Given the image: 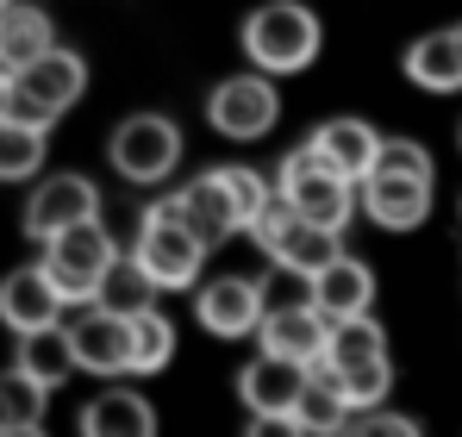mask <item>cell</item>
<instances>
[{"label": "cell", "mask_w": 462, "mask_h": 437, "mask_svg": "<svg viewBox=\"0 0 462 437\" xmlns=\"http://www.w3.org/2000/svg\"><path fill=\"white\" fill-rule=\"evenodd\" d=\"M256 344L263 350H282V357H300V363H325V344H331V319L312 306V300H288V306H269L263 325H256Z\"/></svg>", "instance_id": "16"}, {"label": "cell", "mask_w": 462, "mask_h": 437, "mask_svg": "<svg viewBox=\"0 0 462 437\" xmlns=\"http://www.w3.org/2000/svg\"><path fill=\"white\" fill-rule=\"evenodd\" d=\"M6 6H13V0H0V13H6Z\"/></svg>", "instance_id": "33"}, {"label": "cell", "mask_w": 462, "mask_h": 437, "mask_svg": "<svg viewBox=\"0 0 462 437\" xmlns=\"http://www.w3.org/2000/svg\"><path fill=\"white\" fill-rule=\"evenodd\" d=\"M350 432H419L406 413H382V406H363V413H350Z\"/></svg>", "instance_id": "31"}, {"label": "cell", "mask_w": 462, "mask_h": 437, "mask_svg": "<svg viewBox=\"0 0 462 437\" xmlns=\"http://www.w3.org/2000/svg\"><path fill=\"white\" fill-rule=\"evenodd\" d=\"M375 169H400V175H425V181H438V163H431V150L419 144V138H382Z\"/></svg>", "instance_id": "30"}, {"label": "cell", "mask_w": 462, "mask_h": 437, "mask_svg": "<svg viewBox=\"0 0 462 437\" xmlns=\"http://www.w3.org/2000/svg\"><path fill=\"white\" fill-rule=\"evenodd\" d=\"M0 113H6V70H0Z\"/></svg>", "instance_id": "32"}, {"label": "cell", "mask_w": 462, "mask_h": 437, "mask_svg": "<svg viewBox=\"0 0 462 437\" xmlns=\"http://www.w3.org/2000/svg\"><path fill=\"white\" fill-rule=\"evenodd\" d=\"M63 288L51 282V269L44 263H32V269H13L6 282H0V325H13V331H38V325H57L63 319Z\"/></svg>", "instance_id": "17"}, {"label": "cell", "mask_w": 462, "mask_h": 437, "mask_svg": "<svg viewBox=\"0 0 462 437\" xmlns=\"http://www.w3.org/2000/svg\"><path fill=\"white\" fill-rule=\"evenodd\" d=\"M181 126L175 119H162V113H132L119 132H113V169L125 175V181H138V188H156V181H169L175 169H181Z\"/></svg>", "instance_id": "9"}, {"label": "cell", "mask_w": 462, "mask_h": 437, "mask_svg": "<svg viewBox=\"0 0 462 437\" xmlns=\"http://www.w3.org/2000/svg\"><path fill=\"white\" fill-rule=\"evenodd\" d=\"M81 88H88V63H81L76 51L51 44L44 57H32L25 70L6 75V113L13 119H32V126H57L81 100Z\"/></svg>", "instance_id": "5"}, {"label": "cell", "mask_w": 462, "mask_h": 437, "mask_svg": "<svg viewBox=\"0 0 462 437\" xmlns=\"http://www.w3.org/2000/svg\"><path fill=\"white\" fill-rule=\"evenodd\" d=\"M44 400H51V387L44 381H32L25 368L13 363L6 375H0V432H38L44 425Z\"/></svg>", "instance_id": "25"}, {"label": "cell", "mask_w": 462, "mask_h": 437, "mask_svg": "<svg viewBox=\"0 0 462 437\" xmlns=\"http://www.w3.org/2000/svg\"><path fill=\"white\" fill-rule=\"evenodd\" d=\"M69 344H76V368L100 375V381L132 375V312H113V306L88 300L69 319Z\"/></svg>", "instance_id": "11"}, {"label": "cell", "mask_w": 462, "mask_h": 437, "mask_svg": "<svg viewBox=\"0 0 462 437\" xmlns=\"http://www.w3.org/2000/svg\"><path fill=\"white\" fill-rule=\"evenodd\" d=\"M363 213L382 231H412L431 218V181L425 175H400V169H369L363 175Z\"/></svg>", "instance_id": "14"}, {"label": "cell", "mask_w": 462, "mask_h": 437, "mask_svg": "<svg viewBox=\"0 0 462 437\" xmlns=\"http://www.w3.org/2000/svg\"><path fill=\"white\" fill-rule=\"evenodd\" d=\"M457 144H462V138H457Z\"/></svg>", "instance_id": "35"}, {"label": "cell", "mask_w": 462, "mask_h": 437, "mask_svg": "<svg viewBox=\"0 0 462 437\" xmlns=\"http://www.w3.org/2000/svg\"><path fill=\"white\" fill-rule=\"evenodd\" d=\"M325 368L344 381L350 406H382L387 387H393V357H387V331L375 325V312L363 319H337L331 325V344H325Z\"/></svg>", "instance_id": "4"}, {"label": "cell", "mask_w": 462, "mask_h": 437, "mask_svg": "<svg viewBox=\"0 0 462 437\" xmlns=\"http://www.w3.org/2000/svg\"><path fill=\"white\" fill-rule=\"evenodd\" d=\"M350 394H344V381L331 375V368L319 363L307 381V394H300V406H294V419H288V432H307V437H325V432H350Z\"/></svg>", "instance_id": "22"}, {"label": "cell", "mask_w": 462, "mask_h": 437, "mask_svg": "<svg viewBox=\"0 0 462 437\" xmlns=\"http://www.w3.org/2000/svg\"><path fill=\"white\" fill-rule=\"evenodd\" d=\"M406 81L425 88V94H457L462 88V32L444 25V32H425L406 44Z\"/></svg>", "instance_id": "19"}, {"label": "cell", "mask_w": 462, "mask_h": 437, "mask_svg": "<svg viewBox=\"0 0 462 437\" xmlns=\"http://www.w3.org/2000/svg\"><path fill=\"white\" fill-rule=\"evenodd\" d=\"M226 181H231V200H237V213H244V231H250L256 218L269 213V200H275V181H269V175H256V169H244V163H226Z\"/></svg>", "instance_id": "29"}, {"label": "cell", "mask_w": 462, "mask_h": 437, "mask_svg": "<svg viewBox=\"0 0 462 437\" xmlns=\"http://www.w3.org/2000/svg\"><path fill=\"white\" fill-rule=\"evenodd\" d=\"M312 144L325 150L356 188H363V175L375 169V156H382V132L369 126V119H356V113H337V119H325L319 132H312Z\"/></svg>", "instance_id": "21"}, {"label": "cell", "mask_w": 462, "mask_h": 437, "mask_svg": "<svg viewBox=\"0 0 462 437\" xmlns=\"http://www.w3.org/2000/svg\"><path fill=\"white\" fill-rule=\"evenodd\" d=\"M113 263H119V244L106 237L100 218H81V225H69V231L44 237V269H51V282L63 288L69 306L100 300V282H106Z\"/></svg>", "instance_id": "7"}, {"label": "cell", "mask_w": 462, "mask_h": 437, "mask_svg": "<svg viewBox=\"0 0 462 437\" xmlns=\"http://www.w3.org/2000/svg\"><path fill=\"white\" fill-rule=\"evenodd\" d=\"M275 194H282L300 218H319V225H331V231H344L350 213H356V200H363V188H356V181L325 156V150L312 144V138L300 150H288V156H282Z\"/></svg>", "instance_id": "3"}, {"label": "cell", "mask_w": 462, "mask_h": 437, "mask_svg": "<svg viewBox=\"0 0 462 437\" xmlns=\"http://www.w3.org/2000/svg\"><path fill=\"white\" fill-rule=\"evenodd\" d=\"M207 250H213V244H207V237H200L181 213H175V200L144 207L138 237H132V256H138V269L156 282V293L200 288V263H207Z\"/></svg>", "instance_id": "1"}, {"label": "cell", "mask_w": 462, "mask_h": 437, "mask_svg": "<svg viewBox=\"0 0 462 437\" xmlns=\"http://www.w3.org/2000/svg\"><path fill=\"white\" fill-rule=\"evenodd\" d=\"M169 363H175V325L156 306L132 312V375H156Z\"/></svg>", "instance_id": "27"}, {"label": "cell", "mask_w": 462, "mask_h": 437, "mask_svg": "<svg viewBox=\"0 0 462 437\" xmlns=\"http://www.w3.org/2000/svg\"><path fill=\"white\" fill-rule=\"evenodd\" d=\"M275 119H282L275 75L256 70V63H250L244 75H226V81L207 94V126H213L219 138H231V144H256V138H269Z\"/></svg>", "instance_id": "8"}, {"label": "cell", "mask_w": 462, "mask_h": 437, "mask_svg": "<svg viewBox=\"0 0 462 437\" xmlns=\"http://www.w3.org/2000/svg\"><path fill=\"white\" fill-rule=\"evenodd\" d=\"M19 368L44 387H63L76 375V344H69V325H38V331H19Z\"/></svg>", "instance_id": "24"}, {"label": "cell", "mask_w": 462, "mask_h": 437, "mask_svg": "<svg viewBox=\"0 0 462 437\" xmlns=\"http://www.w3.org/2000/svg\"><path fill=\"white\" fill-rule=\"evenodd\" d=\"M319 44H325V25L319 13L300 0H269L244 19V57L269 75H300L319 63Z\"/></svg>", "instance_id": "2"}, {"label": "cell", "mask_w": 462, "mask_h": 437, "mask_svg": "<svg viewBox=\"0 0 462 437\" xmlns=\"http://www.w3.org/2000/svg\"><path fill=\"white\" fill-rule=\"evenodd\" d=\"M100 306H113V312H144V306H156V282L138 269V256H119V263L106 269Z\"/></svg>", "instance_id": "28"}, {"label": "cell", "mask_w": 462, "mask_h": 437, "mask_svg": "<svg viewBox=\"0 0 462 437\" xmlns=\"http://www.w3.org/2000/svg\"><path fill=\"white\" fill-rule=\"evenodd\" d=\"M81 218H100V188L88 175H44L32 188V200H25V231L38 244L57 237V231H69V225H81Z\"/></svg>", "instance_id": "13"}, {"label": "cell", "mask_w": 462, "mask_h": 437, "mask_svg": "<svg viewBox=\"0 0 462 437\" xmlns=\"http://www.w3.org/2000/svg\"><path fill=\"white\" fill-rule=\"evenodd\" d=\"M81 432L88 437H151L156 432V406L138 387H106L81 406Z\"/></svg>", "instance_id": "20"}, {"label": "cell", "mask_w": 462, "mask_h": 437, "mask_svg": "<svg viewBox=\"0 0 462 437\" xmlns=\"http://www.w3.org/2000/svg\"><path fill=\"white\" fill-rule=\"evenodd\" d=\"M44 169V126L0 113V181H32Z\"/></svg>", "instance_id": "26"}, {"label": "cell", "mask_w": 462, "mask_h": 437, "mask_svg": "<svg viewBox=\"0 0 462 437\" xmlns=\"http://www.w3.org/2000/svg\"><path fill=\"white\" fill-rule=\"evenodd\" d=\"M57 44V25H51V13L44 6H6L0 13V70L13 75V70H25L32 57H44Z\"/></svg>", "instance_id": "23"}, {"label": "cell", "mask_w": 462, "mask_h": 437, "mask_svg": "<svg viewBox=\"0 0 462 437\" xmlns=\"http://www.w3.org/2000/svg\"><path fill=\"white\" fill-rule=\"evenodd\" d=\"M457 32H462V25H457Z\"/></svg>", "instance_id": "34"}, {"label": "cell", "mask_w": 462, "mask_h": 437, "mask_svg": "<svg viewBox=\"0 0 462 437\" xmlns=\"http://www.w3.org/2000/svg\"><path fill=\"white\" fill-rule=\"evenodd\" d=\"M307 381H312V363L282 357V350H256V363H244V375H237V400L250 406L256 425H288Z\"/></svg>", "instance_id": "10"}, {"label": "cell", "mask_w": 462, "mask_h": 437, "mask_svg": "<svg viewBox=\"0 0 462 437\" xmlns=\"http://www.w3.org/2000/svg\"><path fill=\"white\" fill-rule=\"evenodd\" d=\"M250 237L263 244V256L275 263V269H288V275H319L337 250H344V231H331V225H319V218H300L282 194L269 200V213L250 225Z\"/></svg>", "instance_id": "6"}, {"label": "cell", "mask_w": 462, "mask_h": 437, "mask_svg": "<svg viewBox=\"0 0 462 437\" xmlns=\"http://www.w3.org/2000/svg\"><path fill=\"white\" fill-rule=\"evenodd\" d=\"M169 200H175V213L188 218L207 244H226L231 231H244V213H237V200H231L226 169H207V175L181 181V194H169Z\"/></svg>", "instance_id": "18"}, {"label": "cell", "mask_w": 462, "mask_h": 437, "mask_svg": "<svg viewBox=\"0 0 462 437\" xmlns=\"http://www.w3.org/2000/svg\"><path fill=\"white\" fill-rule=\"evenodd\" d=\"M307 300L337 325V319H363L369 306H375V269L363 263V256H350V250H337L319 275H307Z\"/></svg>", "instance_id": "15"}, {"label": "cell", "mask_w": 462, "mask_h": 437, "mask_svg": "<svg viewBox=\"0 0 462 437\" xmlns=\"http://www.w3.org/2000/svg\"><path fill=\"white\" fill-rule=\"evenodd\" d=\"M263 312H269V288L250 275H219V282L194 288V319L213 338H256Z\"/></svg>", "instance_id": "12"}]
</instances>
